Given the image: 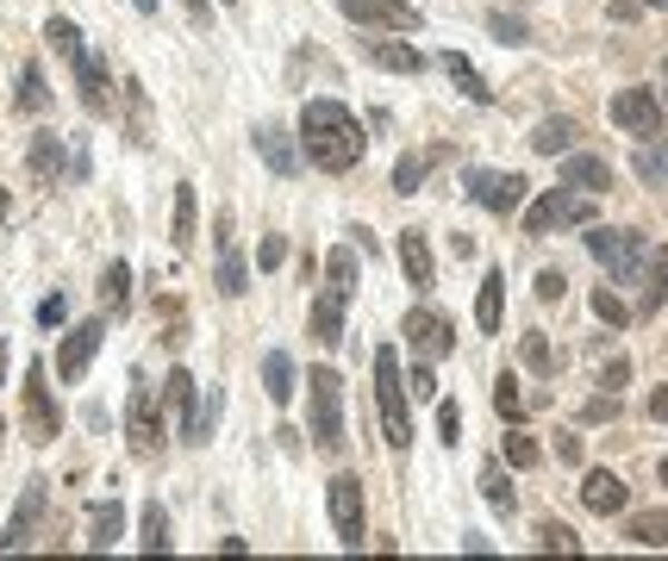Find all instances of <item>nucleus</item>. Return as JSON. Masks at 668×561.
Listing matches in <instances>:
<instances>
[{
  "instance_id": "f257e3e1",
  "label": "nucleus",
  "mask_w": 668,
  "mask_h": 561,
  "mask_svg": "<svg viewBox=\"0 0 668 561\" xmlns=\"http://www.w3.org/2000/svg\"><path fill=\"white\" fill-rule=\"evenodd\" d=\"M363 150H369V138H363V125H356V112L344 107V100H306V112H301V156L313 163V169L344 175V169L363 163Z\"/></svg>"
},
{
  "instance_id": "f03ea898",
  "label": "nucleus",
  "mask_w": 668,
  "mask_h": 561,
  "mask_svg": "<svg viewBox=\"0 0 668 561\" xmlns=\"http://www.w3.org/2000/svg\"><path fill=\"white\" fill-rule=\"evenodd\" d=\"M306 400H313V443L337 455L344 450V381H337V368H306Z\"/></svg>"
},
{
  "instance_id": "7ed1b4c3",
  "label": "nucleus",
  "mask_w": 668,
  "mask_h": 561,
  "mask_svg": "<svg viewBox=\"0 0 668 561\" xmlns=\"http://www.w3.org/2000/svg\"><path fill=\"white\" fill-rule=\"evenodd\" d=\"M375 405H382L387 443L406 450V443H413V412H406V374H400L394 350H375Z\"/></svg>"
},
{
  "instance_id": "20e7f679",
  "label": "nucleus",
  "mask_w": 668,
  "mask_h": 561,
  "mask_svg": "<svg viewBox=\"0 0 668 561\" xmlns=\"http://www.w3.org/2000/svg\"><path fill=\"white\" fill-rule=\"evenodd\" d=\"M588 256H593V263H600L612 280H637V275H644V263H650V237H644V232H625V225H619V232L593 225V232H588Z\"/></svg>"
},
{
  "instance_id": "39448f33",
  "label": "nucleus",
  "mask_w": 668,
  "mask_h": 561,
  "mask_svg": "<svg viewBox=\"0 0 668 561\" xmlns=\"http://www.w3.org/2000/svg\"><path fill=\"white\" fill-rule=\"evenodd\" d=\"M19 424H26V443H57V431H63V405H57V393H50V368H45V362L26 368Z\"/></svg>"
},
{
  "instance_id": "423d86ee",
  "label": "nucleus",
  "mask_w": 668,
  "mask_h": 561,
  "mask_svg": "<svg viewBox=\"0 0 668 561\" xmlns=\"http://www.w3.org/2000/svg\"><path fill=\"white\" fill-rule=\"evenodd\" d=\"M588 218H593V194H581V187H550L525 213V237H550L562 225H588Z\"/></svg>"
},
{
  "instance_id": "0eeeda50",
  "label": "nucleus",
  "mask_w": 668,
  "mask_h": 561,
  "mask_svg": "<svg viewBox=\"0 0 668 561\" xmlns=\"http://www.w3.org/2000/svg\"><path fill=\"white\" fill-rule=\"evenodd\" d=\"M126 443H131V455H138V462H157L163 455V443H169V436H163V400H157V387H131V412H126Z\"/></svg>"
},
{
  "instance_id": "6e6552de",
  "label": "nucleus",
  "mask_w": 668,
  "mask_h": 561,
  "mask_svg": "<svg viewBox=\"0 0 668 561\" xmlns=\"http://www.w3.org/2000/svg\"><path fill=\"white\" fill-rule=\"evenodd\" d=\"M406 343H413L419 362H444L456 350V325H450L444 312L419 306V312H406Z\"/></svg>"
},
{
  "instance_id": "1a4fd4ad",
  "label": "nucleus",
  "mask_w": 668,
  "mask_h": 561,
  "mask_svg": "<svg viewBox=\"0 0 668 561\" xmlns=\"http://www.w3.org/2000/svg\"><path fill=\"white\" fill-rule=\"evenodd\" d=\"M337 13L356 19V26H375V31H419L425 13L406 7V0H337Z\"/></svg>"
},
{
  "instance_id": "9d476101",
  "label": "nucleus",
  "mask_w": 668,
  "mask_h": 561,
  "mask_svg": "<svg viewBox=\"0 0 668 561\" xmlns=\"http://www.w3.org/2000/svg\"><path fill=\"white\" fill-rule=\"evenodd\" d=\"M612 125L631 131V138H662V107H656L650 88H625L612 94Z\"/></svg>"
},
{
  "instance_id": "9b49d317",
  "label": "nucleus",
  "mask_w": 668,
  "mask_h": 561,
  "mask_svg": "<svg viewBox=\"0 0 668 561\" xmlns=\"http://www.w3.org/2000/svg\"><path fill=\"white\" fill-rule=\"evenodd\" d=\"M469 194H475L481 213L507 218V213H519V206H525V175H493V169H481L475 181H469Z\"/></svg>"
},
{
  "instance_id": "f8f14e48",
  "label": "nucleus",
  "mask_w": 668,
  "mask_h": 561,
  "mask_svg": "<svg viewBox=\"0 0 668 561\" xmlns=\"http://www.w3.org/2000/svg\"><path fill=\"white\" fill-rule=\"evenodd\" d=\"M332 524H337V543L344 549H363V486H356V474H337L332 481Z\"/></svg>"
},
{
  "instance_id": "ddd939ff",
  "label": "nucleus",
  "mask_w": 668,
  "mask_h": 561,
  "mask_svg": "<svg viewBox=\"0 0 668 561\" xmlns=\"http://www.w3.org/2000/svg\"><path fill=\"white\" fill-rule=\"evenodd\" d=\"M100 337H107V325H100V318H88V325H76V331H69V337H63V350H57V381H69V387H76L81 374H88V362H95Z\"/></svg>"
},
{
  "instance_id": "4468645a",
  "label": "nucleus",
  "mask_w": 668,
  "mask_h": 561,
  "mask_svg": "<svg viewBox=\"0 0 668 561\" xmlns=\"http://www.w3.org/2000/svg\"><path fill=\"white\" fill-rule=\"evenodd\" d=\"M45 486L50 481H26V493H19V505H13V518H7V537H0V549H32V530H38V518H45Z\"/></svg>"
},
{
  "instance_id": "2eb2a0df",
  "label": "nucleus",
  "mask_w": 668,
  "mask_h": 561,
  "mask_svg": "<svg viewBox=\"0 0 668 561\" xmlns=\"http://www.w3.org/2000/svg\"><path fill=\"white\" fill-rule=\"evenodd\" d=\"M625 499H631V486H625L612 468H593L588 481H581V505H588L593 518H619V512H625Z\"/></svg>"
},
{
  "instance_id": "dca6fc26",
  "label": "nucleus",
  "mask_w": 668,
  "mask_h": 561,
  "mask_svg": "<svg viewBox=\"0 0 668 561\" xmlns=\"http://www.w3.org/2000/svg\"><path fill=\"white\" fill-rule=\"evenodd\" d=\"M256 156H263L275 175H301V144L287 138L282 125H256Z\"/></svg>"
},
{
  "instance_id": "f3484780",
  "label": "nucleus",
  "mask_w": 668,
  "mask_h": 561,
  "mask_svg": "<svg viewBox=\"0 0 668 561\" xmlns=\"http://www.w3.org/2000/svg\"><path fill=\"white\" fill-rule=\"evenodd\" d=\"M76 81H81V107H88V112L100 119V112L112 107V81H107V62H100L95 50H88V57L76 62Z\"/></svg>"
},
{
  "instance_id": "a211bd4d",
  "label": "nucleus",
  "mask_w": 668,
  "mask_h": 561,
  "mask_svg": "<svg viewBox=\"0 0 668 561\" xmlns=\"http://www.w3.org/2000/svg\"><path fill=\"white\" fill-rule=\"evenodd\" d=\"M126 537V505L119 499H100L95 512H88V549H112Z\"/></svg>"
},
{
  "instance_id": "6ab92c4d",
  "label": "nucleus",
  "mask_w": 668,
  "mask_h": 561,
  "mask_svg": "<svg viewBox=\"0 0 668 561\" xmlns=\"http://www.w3.org/2000/svg\"><path fill=\"white\" fill-rule=\"evenodd\" d=\"M562 181L581 187V194H606V187H612V163H606V156H569V163H562Z\"/></svg>"
},
{
  "instance_id": "aec40b11",
  "label": "nucleus",
  "mask_w": 668,
  "mask_h": 561,
  "mask_svg": "<svg viewBox=\"0 0 668 561\" xmlns=\"http://www.w3.org/2000/svg\"><path fill=\"white\" fill-rule=\"evenodd\" d=\"M500 312H507V268H488V280H481V294H475V325L488 331H500Z\"/></svg>"
},
{
  "instance_id": "412c9836",
  "label": "nucleus",
  "mask_w": 668,
  "mask_h": 561,
  "mask_svg": "<svg viewBox=\"0 0 668 561\" xmlns=\"http://www.w3.org/2000/svg\"><path fill=\"white\" fill-rule=\"evenodd\" d=\"M400 275H406V287H419V294L431 287V249H425V232H406V237H400Z\"/></svg>"
},
{
  "instance_id": "4be33fe9",
  "label": "nucleus",
  "mask_w": 668,
  "mask_h": 561,
  "mask_svg": "<svg viewBox=\"0 0 668 561\" xmlns=\"http://www.w3.org/2000/svg\"><path fill=\"white\" fill-rule=\"evenodd\" d=\"M344 306H351V299L337 294V287H325V294L313 299V337H318V343H337V337H344Z\"/></svg>"
},
{
  "instance_id": "5701e85b",
  "label": "nucleus",
  "mask_w": 668,
  "mask_h": 561,
  "mask_svg": "<svg viewBox=\"0 0 668 561\" xmlns=\"http://www.w3.org/2000/svg\"><path fill=\"white\" fill-rule=\"evenodd\" d=\"M63 169H69L63 138H57V131H38V138H32V175H38V181H57Z\"/></svg>"
},
{
  "instance_id": "b1692460",
  "label": "nucleus",
  "mask_w": 668,
  "mask_h": 561,
  "mask_svg": "<svg viewBox=\"0 0 668 561\" xmlns=\"http://www.w3.org/2000/svg\"><path fill=\"white\" fill-rule=\"evenodd\" d=\"M369 57L382 62V69H394V76H419L425 69V57L413 45H394V38H369Z\"/></svg>"
},
{
  "instance_id": "393cba45",
  "label": "nucleus",
  "mask_w": 668,
  "mask_h": 561,
  "mask_svg": "<svg viewBox=\"0 0 668 561\" xmlns=\"http://www.w3.org/2000/svg\"><path fill=\"white\" fill-rule=\"evenodd\" d=\"M45 45L57 50V57H63L69 69H76V62L88 57V45H81V31H76V19H63V13H57V19H45Z\"/></svg>"
},
{
  "instance_id": "a878e982",
  "label": "nucleus",
  "mask_w": 668,
  "mask_h": 561,
  "mask_svg": "<svg viewBox=\"0 0 668 561\" xmlns=\"http://www.w3.org/2000/svg\"><path fill=\"white\" fill-rule=\"evenodd\" d=\"M263 393H269L275 405L294 400V362H287V350H269V356H263Z\"/></svg>"
},
{
  "instance_id": "bb28decb",
  "label": "nucleus",
  "mask_w": 668,
  "mask_h": 561,
  "mask_svg": "<svg viewBox=\"0 0 668 561\" xmlns=\"http://www.w3.org/2000/svg\"><path fill=\"white\" fill-rule=\"evenodd\" d=\"M569 144H574V119H538V131H531L538 156H569Z\"/></svg>"
},
{
  "instance_id": "cd10ccee",
  "label": "nucleus",
  "mask_w": 668,
  "mask_h": 561,
  "mask_svg": "<svg viewBox=\"0 0 668 561\" xmlns=\"http://www.w3.org/2000/svg\"><path fill=\"white\" fill-rule=\"evenodd\" d=\"M169 232H176V249H194V232H200V206H194V187H188V181L176 187V218H169Z\"/></svg>"
},
{
  "instance_id": "c85d7f7f",
  "label": "nucleus",
  "mask_w": 668,
  "mask_h": 561,
  "mask_svg": "<svg viewBox=\"0 0 668 561\" xmlns=\"http://www.w3.org/2000/svg\"><path fill=\"white\" fill-rule=\"evenodd\" d=\"M444 69H450V81H456V88L469 94L475 107H493V88L475 76V62H469V57H456V50H450V57H444Z\"/></svg>"
},
{
  "instance_id": "c756f323",
  "label": "nucleus",
  "mask_w": 668,
  "mask_h": 561,
  "mask_svg": "<svg viewBox=\"0 0 668 561\" xmlns=\"http://www.w3.org/2000/svg\"><path fill=\"white\" fill-rule=\"evenodd\" d=\"M625 537H631L637 549H668V512H637L631 524H625Z\"/></svg>"
},
{
  "instance_id": "7c9ffc66",
  "label": "nucleus",
  "mask_w": 668,
  "mask_h": 561,
  "mask_svg": "<svg viewBox=\"0 0 668 561\" xmlns=\"http://www.w3.org/2000/svg\"><path fill=\"white\" fill-rule=\"evenodd\" d=\"M138 549H144V555H169V549H176V537H169V512H163V505H150V512H144Z\"/></svg>"
},
{
  "instance_id": "2f4dec72",
  "label": "nucleus",
  "mask_w": 668,
  "mask_h": 561,
  "mask_svg": "<svg viewBox=\"0 0 668 561\" xmlns=\"http://www.w3.org/2000/svg\"><path fill=\"white\" fill-rule=\"evenodd\" d=\"M126 299H131V268L126 263H107V275H100V306L126 312Z\"/></svg>"
},
{
  "instance_id": "473e14b6",
  "label": "nucleus",
  "mask_w": 668,
  "mask_h": 561,
  "mask_svg": "<svg viewBox=\"0 0 668 561\" xmlns=\"http://www.w3.org/2000/svg\"><path fill=\"white\" fill-rule=\"evenodd\" d=\"M45 107H50L45 69H38V62H26V69H19V112H45Z\"/></svg>"
},
{
  "instance_id": "72a5a7b5",
  "label": "nucleus",
  "mask_w": 668,
  "mask_h": 561,
  "mask_svg": "<svg viewBox=\"0 0 668 561\" xmlns=\"http://www.w3.org/2000/svg\"><path fill=\"white\" fill-rule=\"evenodd\" d=\"M219 294H225V299L250 294V268H244L238 249H219Z\"/></svg>"
},
{
  "instance_id": "f704fd0d",
  "label": "nucleus",
  "mask_w": 668,
  "mask_h": 561,
  "mask_svg": "<svg viewBox=\"0 0 668 561\" xmlns=\"http://www.w3.org/2000/svg\"><path fill=\"white\" fill-rule=\"evenodd\" d=\"M481 499H488L493 512H512V481H507V468L500 462L481 468Z\"/></svg>"
},
{
  "instance_id": "c9c22d12",
  "label": "nucleus",
  "mask_w": 668,
  "mask_h": 561,
  "mask_svg": "<svg viewBox=\"0 0 668 561\" xmlns=\"http://www.w3.org/2000/svg\"><path fill=\"white\" fill-rule=\"evenodd\" d=\"M325 287H337L344 299L356 294V249H332V263H325Z\"/></svg>"
},
{
  "instance_id": "e433bc0d",
  "label": "nucleus",
  "mask_w": 668,
  "mask_h": 561,
  "mask_svg": "<svg viewBox=\"0 0 668 561\" xmlns=\"http://www.w3.org/2000/svg\"><path fill=\"white\" fill-rule=\"evenodd\" d=\"M644 280H650V287H644V306H668V249H656L650 263H644Z\"/></svg>"
},
{
  "instance_id": "4c0bfd02",
  "label": "nucleus",
  "mask_w": 668,
  "mask_h": 561,
  "mask_svg": "<svg viewBox=\"0 0 668 561\" xmlns=\"http://www.w3.org/2000/svg\"><path fill=\"white\" fill-rule=\"evenodd\" d=\"M519 356H525L531 374H557V350H550V337H543V331H531V337L519 343Z\"/></svg>"
},
{
  "instance_id": "58836bf2",
  "label": "nucleus",
  "mask_w": 668,
  "mask_h": 561,
  "mask_svg": "<svg viewBox=\"0 0 668 561\" xmlns=\"http://www.w3.org/2000/svg\"><path fill=\"white\" fill-rule=\"evenodd\" d=\"M538 549H557V555H581V537H574L569 524H557V518H543V524H538Z\"/></svg>"
},
{
  "instance_id": "ea45409f",
  "label": "nucleus",
  "mask_w": 668,
  "mask_h": 561,
  "mask_svg": "<svg viewBox=\"0 0 668 561\" xmlns=\"http://www.w3.org/2000/svg\"><path fill=\"white\" fill-rule=\"evenodd\" d=\"M431 163H438V156H400L394 163V194H419V181H425Z\"/></svg>"
},
{
  "instance_id": "a19ab883",
  "label": "nucleus",
  "mask_w": 668,
  "mask_h": 561,
  "mask_svg": "<svg viewBox=\"0 0 668 561\" xmlns=\"http://www.w3.org/2000/svg\"><path fill=\"white\" fill-rule=\"evenodd\" d=\"M493 412H500L507 424L525 419V400H519V381H512V374H500V387H493Z\"/></svg>"
},
{
  "instance_id": "79ce46f5",
  "label": "nucleus",
  "mask_w": 668,
  "mask_h": 561,
  "mask_svg": "<svg viewBox=\"0 0 668 561\" xmlns=\"http://www.w3.org/2000/svg\"><path fill=\"white\" fill-rule=\"evenodd\" d=\"M593 312H600V325H631V306H625L619 294H612V287H593Z\"/></svg>"
},
{
  "instance_id": "37998d69",
  "label": "nucleus",
  "mask_w": 668,
  "mask_h": 561,
  "mask_svg": "<svg viewBox=\"0 0 668 561\" xmlns=\"http://www.w3.org/2000/svg\"><path fill=\"white\" fill-rule=\"evenodd\" d=\"M488 31L500 38V45H531V26H525V19H512L507 7H500V13H488Z\"/></svg>"
},
{
  "instance_id": "c03bdc74",
  "label": "nucleus",
  "mask_w": 668,
  "mask_h": 561,
  "mask_svg": "<svg viewBox=\"0 0 668 561\" xmlns=\"http://www.w3.org/2000/svg\"><path fill=\"white\" fill-rule=\"evenodd\" d=\"M538 443H531L525 431H507V468H538Z\"/></svg>"
},
{
  "instance_id": "a18cd8bd",
  "label": "nucleus",
  "mask_w": 668,
  "mask_h": 561,
  "mask_svg": "<svg viewBox=\"0 0 668 561\" xmlns=\"http://www.w3.org/2000/svg\"><path fill=\"white\" fill-rule=\"evenodd\" d=\"M637 175H644L650 187H662V181H668V150H662V138H656V150L637 156Z\"/></svg>"
},
{
  "instance_id": "49530a36",
  "label": "nucleus",
  "mask_w": 668,
  "mask_h": 561,
  "mask_svg": "<svg viewBox=\"0 0 668 561\" xmlns=\"http://www.w3.org/2000/svg\"><path fill=\"white\" fill-rule=\"evenodd\" d=\"M438 431H444V443L456 450V436H462V405L456 400H438Z\"/></svg>"
},
{
  "instance_id": "de8ad7c7",
  "label": "nucleus",
  "mask_w": 668,
  "mask_h": 561,
  "mask_svg": "<svg viewBox=\"0 0 668 561\" xmlns=\"http://www.w3.org/2000/svg\"><path fill=\"white\" fill-rule=\"evenodd\" d=\"M581 419H588V424H612V419H619V393H593V400L588 405H581Z\"/></svg>"
},
{
  "instance_id": "09e8293b",
  "label": "nucleus",
  "mask_w": 668,
  "mask_h": 561,
  "mask_svg": "<svg viewBox=\"0 0 668 561\" xmlns=\"http://www.w3.org/2000/svg\"><path fill=\"white\" fill-rule=\"evenodd\" d=\"M63 318H69V299H63V294H50L45 306H38V325H45V331H57Z\"/></svg>"
},
{
  "instance_id": "8fccbe9b",
  "label": "nucleus",
  "mask_w": 668,
  "mask_h": 561,
  "mask_svg": "<svg viewBox=\"0 0 668 561\" xmlns=\"http://www.w3.org/2000/svg\"><path fill=\"white\" fill-rule=\"evenodd\" d=\"M600 387H606V393H619V387H631V362H625V356H612V368L600 374Z\"/></svg>"
},
{
  "instance_id": "3c124183",
  "label": "nucleus",
  "mask_w": 668,
  "mask_h": 561,
  "mask_svg": "<svg viewBox=\"0 0 668 561\" xmlns=\"http://www.w3.org/2000/svg\"><path fill=\"white\" fill-rule=\"evenodd\" d=\"M287 263V244L282 237H263V249H256V268H282Z\"/></svg>"
},
{
  "instance_id": "603ef678",
  "label": "nucleus",
  "mask_w": 668,
  "mask_h": 561,
  "mask_svg": "<svg viewBox=\"0 0 668 561\" xmlns=\"http://www.w3.org/2000/svg\"><path fill=\"white\" fill-rule=\"evenodd\" d=\"M562 294H569L562 268H543V275H538V299H562Z\"/></svg>"
},
{
  "instance_id": "864d4df0",
  "label": "nucleus",
  "mask_w": 668,
  "mask_h": 561,
  "mask_svg": "<svg viewBox=\"0 0 668 561\" xmlns=\"http://www.w3.org/2000/svg\"><path fill=\"white\" fill-rule=\"evenodd\" d=\"M413 400H438V374H431V362L413 368Z\"/></svg>"
},
{
  "instance_id": "5fc2aeb1",
  "label": "nucleus",
  "mask_w": 668,
  "mask_h": 561,
  "mask_svg": "<svg viewBox=\"0 0 668 561\" xmlns=\"http://www.w3.org/2000/svg\"><path fill=\"white\" fill-rule=\"evenodd\" d=\"M557 462H581V436H574V431H557Z\"/></svg>"
},
{
  "instance_id": "6e6d98bb",
  "label": "nucleus",
  "mask_w": 668,
  "mask_h": 561,
  "mask_svg": "<svg viewBox=\"0 0 668 561\" xmlns=\"http://www.w3.org/2000/svg\"><path fill=\"white\" fill-rule=\"evenodd\" d=\"M213 244H219V249H232V213H219V218H213Z\"/></svg>"
},
{
  "instance_id": "4d7b16f0",
  "label": "nucleus",
  "mask_w": 668,
  "mask_h": 561,
  "mask_svg": "<svg viewBox=\"0 0 668 561\" xmlns=\"http://www.w3.org/2000/svg\"><path fill=\"white\" fill-rule=\"evenodd\" d=\"M650 419H662V424H668V387H656V393H650Z\"/></svg>"
},
{
  "instance_id": "13d9d810",
  "label": "nucleus",
  "mask_w": 668,
  "mask_h": 561,
  "mask_svg": "<svg viewBox=\"0 0 668 561\" xmlns=\"http://www.w3.org/2000/svg\"><path fill=\"white\" fill-rule=\"evenodd\" d=\"M188 13H194V26H207V19H213V7H207V0H188Z\"/></svg>"
},
{
  "instance_id": "bf43d9fd",
  "label": "nucleus",
  "mask_w": 668,
  "mask_h": 561,
  "mask_svg": "<svg viewBox=\"0 0 668 561\" xmlns=\"http://www.w3.org/2000/svg\"><path fill=\"white\" fill-rule=\"evenodd\" d=\"M131 7H138V13H157V0H131Z\"/></svg>"
},
{
  "instance_id": "052dcab7",
  "label": "nucleus",
  "mask_w": 668,
  "mask_h": 561,
  "mask_svg": "<svg viewBox=\"0 0 668 561\" xmlns=\"http://www.w3.org/2000/svg\"><path fill=\"white\" fill-rule=\"evenodd\" d=\"M219 7H225V13H238V7H244V0H219Z\"/></svg>"
},
{
  "instance_id": "680f3d73",
  "label": "nucleus",
  "mask_w": 668,
  "mask_h": 561,
  "mask_svg": "<svg viewBox=\"0 0 668 561\" xmlns=\"http://www.w3.org/2000/svg\"><path fill=\"white\" fill-rule=\"evenodd\" d=\"M0 381H7V343H0Z\"/></svg>"
},
{
  "instance_id": "e2e57ef3",
  "label": "nucleus",
  "mask_w": 668,
  "mask_h": 561,
  "mask_svg": "<svg viewBox=\"0 0 668 561\" xmlns=\"http://www.w3.org/2000/svg\"><path fill=\"white\" fill-rule=\"evenodd\" d=\"M644 7H668V0H644Z\"/></svg>"
},
{
  "instance_id": "0e129e2a",
  "label": "nucleus",
  "mask_w": 668,
  "mask_h": 561,
  "mask_svg": "<svg viewBox=\"0 0 668 561\" xmlns=\"http://www.w3.org/2000/svg\"><path fill=\"white\" fill-rule=\"evenodd\" d=\"M662 486H668V462H662Z\"/></svg>"
},
{
  "instance_id": "69168bd1",
  "label": "nucleus",
  "mask_w": 668,
  "mask_h": 561,
  "mask_svg": "<svg viewBox=\"0 0 668 561\" xmlns=\"http://www.w3.org/2000/svg\"><path fill=\"white\" fill-rule=\"evenodd\" d=\"M0 443H7V424H0Z\"/></svg>"
}]
</instances>
